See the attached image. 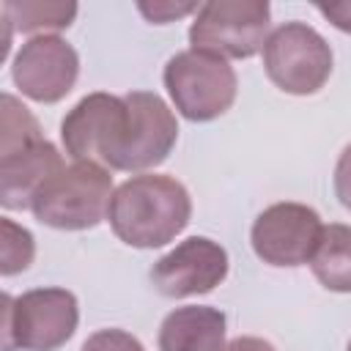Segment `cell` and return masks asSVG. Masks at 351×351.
<instances>
[{"label":"cell","instance_id":"30bf717a","mask_svg":"<svg viewBox=\"0 0 351 351\" xmlns=\"http://www.w3.org/2000/svg\"><path fill=\"white\" fill-rule=\"evenodd\" d=\"M123 99L129 107V132L115 170L143 173L170 156L178 140V123L165 99L151 90H129Z\"/></svg>","mask_w":351,"mask_h":351},{"label":"cell","instance_id":"ffe728a7","mask_svg":"<svg viewBox=\"0 0 351 351\" xmlns=\"http://www.w3.org/2000/svg\"><path fill=\"white\" fill-rule=\"evenodd\" d=\"M335 195L343 208L351 211V143L343 148L337 165H335Z\"/></svg>","mask_w":351,"mask_h":351},{"label":"cell","instance_id":"ac0fdd59","mask_svg":"<svg viewBox=\"0 0 351 351\" xmlns=\"http://www.w3.org/2000/svg\"><path fill=\"white\" fill-rule=\"evenodd\" d=\"M80 351H145V348L134 335L123 329H99L82 343Z\"/></svg>","mask_w":351,"mask_h":351},{"label":"cell","instance_id":"7402d4cb","mask_svg":"<svg viewBox=\"0 0 351 351\" xmlns=\"http://www.w3.org/2000/svg\"><path fill=\"white\" fill-rule=\"evenodd\" d=\"M222 351H274V346H271L269 340H263V337H250V335H244V337H236V340L225 343Z\"/></svg>","mask_w":351,"mask_h":351},{"label":"cell","instance_id":"603a6c76","mask_svg":"<svg viewBox=\"0 0 351 351\" xmlns=\"http://www.w3.org/2000/svg\"><path fill=\"white\" fill-rule=\"evenodd\" d=\"M346 351H351V340H348V348H346Z\"/></svg>","mask_w":351,"mask_h":351},{"label":"cell","instance_id":"277c9868","mask_svg":"<svg viewBox=\"0 0 351 351\" xmlns=\"http://www.w3.org/2000/svg\"><path fill=\"white\" fill-rule=\"evenodd\" d=\"M162 80L176 110L186 121L197 123L225 115L239 90L236 71L225 58L192 47L176 52L167 60Z\"/></svg>","mask_w":351,"mask_h":351},{"label":"cell","instance_id":"3957f363","mask_svg":"<svg viewBox=\"0 0 351 351\" xmlns=\"http://www.w3.org/2000/svg\"><path fill=\"white\" fill-rule=\"evenodd\" d=\"M80 324L77 296L66 288H33L3 296V351H55Z\"/></svg>","mask_w":351,"mask_h":351},{"label":"cell","instance_id":"52a82bcc","mask_svg":"<svg viewBox=\"0 0 351 351\" xmlns=\"http://www.w3.org/2000/svg\"><path fill=\"white\" fill-rule=\"evenodd\" d=\"M129 132V107L123 96L88 93L60 123V140L74 162H96L115 170Z\"/></svg>","mask_w":351,"mask_h":351},{"label":"cell","instance_id":"7a4b0ae2","mask_svg":"<svg viewBox=\"0 0 351 351\" xmlns=\"http://www.w3.org/2000/svg\"><path fill=\"white\" fill-rule=\"evenodd\" d=\"M112 192V176L104 165L71 162L44 184L30 211L58 230H90L107 219Z\"/></svg>","mask_w":351,"mask_h":351},{"label":"cell","instance_id":"8fae6325","mask_svg":"<svg viewBox=\"0 0 351 351\" xmlns=\"http://www.w3.org/2000/svg\"><path fill=\"white\" fill-rule=\"evenodd\" d=\"M228 277V252L208 236H189L151 266V282L162 296L184 299L214 291Z\"/></svg>","mask_w":351,"mask_h":351},{"label":"cell","instance_id":"9a60e30c","mask_svg":"<svg viewBox=\"0 0 351 351\" xmlns=\"http://www.w3.org/2000/svg\"><path fill=\"white\" fill-rule=\"evenodd\" d=\"M3 22L19 33L47 36L49 30H63L77 16V3L60 0H5L0 5Z\"/></svg>","mask_w":351,"mask_h":351},{"label":"cell","instance_id":"2e32d148","mask_svg":"<svg viewBox=\"0 0 351 351\" xmlns=\"http://www.w3.org/2000/svg\"><path fill=\"white\" fill-rule=\"evenodd\" d=\"M3 104V132H0V156L5 154H14V151H22L41 137V129H38V121L33 118V112L11 93H3L0 99Z\"/></svg>","mask_w":351,"mask_h":351},{"label":"cell","instance_id":"6da1fadb","mask_svg":"<svg viewBox=\"0 0 351 351\" xmlns=\"http://www.w3.org/2000/svg\"><path fill=\"white\" fill-rule=\"evenodd\" d=\"M192 217V200L181 181L159 173L126 178L110 200L112 233L137 250H154L173 241Z\"/></svg>","mask_w":351,"mask_h":351},{"label":"cell","instance_id":"8992f818","mask_svg":"<svg viewBox=\"0 0 351 351\" xmlns=\"http://www.w3.org/2000/svg\"><path fill=\"white\" fill-rule=\"evenodd\" d=\"M269 16L266 0H208L189 25V44L225 60L252 58L269 38Z\"/></svg>","mask_w":351,"mask_h":351},{"label":"cell","instance_id":"9c48e42d","mask_svg":"<svg viewBox=\"0 0 351 351\" xmlns=\"http://www.w3.org/2000/svg\"><path fill=\"white\" fill-rule=\"evenodd\" d=\"M80 77V55L77 49L55 36H33L27 38L11 63V80L22 90V96L38 104H55L71 93Z\"/></svg>","mask_w":351,"mask_h":351},{"label":"cell","instance_id":"44dd1931","mask_svg":"<svg viewBox=\"0 0 351 351\" xmlns=\"http://www.w3.org/2000/svg\"><path fill=\"white\" fill-rule=\"evenodd\" d=\"M315 8L343 33H351V0H337V3H315Z\"/></svg>","mask_w":351,"mask_h":351},{"label":"cell","instance_id":"7c38bea8","mask_svg":"<svg viewBox=\"0 0 351 351\" xmlns=\"http://www.w3.org/2000/svg\"><path fill=\"white\" fill-rule=\"evenodd\" d=\"M66 162L49 140H38L22 151L0 156V203L3 208H30L44 184L63 170Z\"/></svg>","mask_w":351,"mask_h":351},{"label":"cell","instance_id":"ba28073f","mask_svg":"<svg viewBox=\"0 0 351 351\" xmlns=\"http://www.w3.org/2000/svg\"><path fill=\"white\" fill-rule=\"evenodd\" d=\"M324 222L315 208L304 203H274L263 208L250 230V241L255 255L269 266H304L310 263Z\"/></svg>","mask_w":351,"mask_h":351},{"label":"cell","instance_id":"4fadbf2b","mask_svg":"<svg viewBox=\"0 0 351 351\" xmlns=\"http://www.w3.org/2000/svg\"><path fill=\"white\" fill-rule=\"evenodd\" d=\"M228 318L208 304L176 307L159 326V351H222Z\"/></svg>","mask_w":351,"mask_h":351},{"label":"cell","instance_id":"5b68a950","mask_svg":"<svg viewBox=\"0 0 351 351\" xmlns=\"http://www.w3.org/2000/svg\"><path fill=\"white\" fill-rule=\"evenodd\" d=\"M263 69L280 90L310 96L318 93L332 74V47L315 27L285 22L274 27L263 44Z\"/></svg>","mask_w":351,"mask_h":351},{"label":"cell","instance_id":"e0dca14e","mask_svg":"<svg viewBox=\"0 0 351 351\" xmlns=\"http://www.w3.org/2000/svg\"><path fill=\"white\" fill-rule=\"evenodd\" d=\"M36 255V241L33 233L14 219L3 217L0 219V271L3 277L19 274L33 263Z\"/></svg>","mask_w":351,"mask_h":351},{"label":"cell","instance_id":"5bb4252c","mask_svg":"<svg viewBox=\"0 0 351 351\" xmlns=\"http://www.w3.org/2000/svg\"><path fill=\"white\" fill-rule=\"evenodd\" d=\"M310 269L326 291L351 293V225H324Z\"/></svg>","mask_w":351,"mask_h":351},{"label":"cell","instance_id":"d6986e66","mask_svg":"<svg viewBox=\"0 0 351 351\" xmlns=\"http://www.w3.org/2000/svg\"><path fill=\"white\" fill-rule=\"evenodd\" d=\"M197 3H170V0H154V3H137V11L156 25H167L178 16H186L192 11H197Z\"/></svg>","mask_w":351,"mask_h":351}]
</instances>
